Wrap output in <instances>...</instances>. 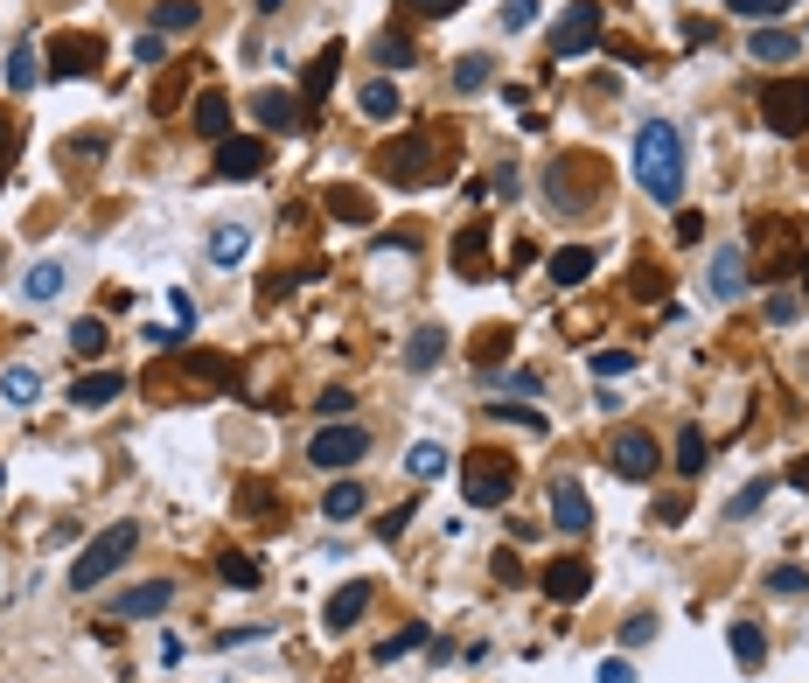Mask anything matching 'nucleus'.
I'll return each instance as SVG.
<instances>
[{"mask_svg": "<svg viewBox=\"0 0 809 683\" xmlns=\"http://www.w3.org/2000/svg\"><path fill=\"white\" fill-rule=\"evenodd\" d=\"M761 119L775 132H802L809 126V78H775L761 91Z\"/></svg>", "mask_w": 809, "mask_h": 683, "instance_id": "nucleus-5", "label": "nucleus"}, {"mask_svg": "<svg viewBox=\"0 0 809 683\" xmlns=\"http://www.w3.org/2000/svg\"><path fill=\"white\" fill-rule=\"evenodd\" d=\"M552 523L566 530V537H587L593 530V502H587L579 482H552Z\"/></svg>", "mask_w": 809, "mask_h": 683, "instance_id": "nucleus-12", "label": "nucleus"}, {"mask_svg": "<svg viewBox=\"0 0 809 683\" xmlns=\"http://www.w3.org/2000/svg\"><path fill=\"white\" fill-rule=\"evenodd\" d=\"M266 161H273V147L266 140H217V182H258L266 175Z\"/></svg>", "mask_w": 809, "mask_h": 683, "instance_id": "nucleus-9", "label": "nucleus"}, {"mask_svg": "<svg viewBox=\"0 0 809 683\" xmlns=\"http://www.w3.org/2000/svg\"><path fill=\"white\" fill-rule=\"evenodd\" d=\"M384 175L391 182H432V140L426 132H412V140H398L384 154Z\"/></svg>", "mask_w": 809, "mask_h": 683, "instance_id": "nucleus-13", "label": "nucleus"}, {"mask_svg": "<svg viewBox=\"0 0 809 683\" xmlns=\"http://www.w3.org/2000/svg\"><path fill=\"white\" fill-rule=\"evenodd\" d=\"M412 474H419V482H440V474H447V447L419 440V447H412Z\"/></svg>", "mask_w": 809, "mask_h": 683, "instance_id": "nucleus-39", "label": "nucleus"}, {"mask_svg": "<svg viewBox=\"0 0 809 683\" xmlns=\"http://www.w3.org/2000/svg\"><path fill=\"white\" fill-rule=\"evenodd\" d=\"M196 22H203L196 0H161V8H154V35H189Z\"/></svg>", "mask_w": 809, "mask_h": 683, "instance_id": "nucleus-27", "label": "nucleus"}, {"mask_svg": "<svg viewBox=\"0 0 809 683\" xmlns=\"http://www.w3.org/2000/svg\"><path fill=\"white\" fill-rule=\"evenodd\" d=\"M496 391H510V397H538V391H544V377H538V370H502V377H496Z\"/></svg>", "mask_w": 809, "mask_h": 683, "instance_id": "nucleus-42", "label": "nucleus"}, {"mask_svg": "<svg viewBox=\"0 0 809 683\" xmlns=\"http://www.w3.org/2000/svg\"><path fill=\"white\" fill-rule=\"evenodd\" d=\"M63 258H43V265H28V279H22V293L35 300V308H43V300H56V293H63Z\"/></svg>", "mask_w": 809, "mask_h": 683, "instance_id": "nucleus-25", "label": "nucleus"}, {"mask_svg": "<svg viewBox=\"0 0 809 683\" xmlns=\"http://www.w3.org/2000/svg\"><path fill=\"white\" fill-rule=\"evenodd\" d=\"M405 523H412V509H391V517H384V523H378V537H384V544H391V537H398V530H405Z\"/></svg>", "mask_w": 809, "mask_h": 683, "instance_id": "nucleus-54", "label": "nucleus"}, {"mask_svg": "<svg viewBox=\"0 0 809 683\" xmlns=\"http://www.w3.org/2000/svg\"><path fill=\"white\" fill-rule=\"evenodd\" d=\"M314 405H322V419H328V426H335V419H349V405H356V397H349V391H343V384H328V391H322V397H314Z\"/></svg>", "mask_w": 809, "mask_h": 683, "instance_id": "nucleus-45", "label": "nucleus"}, {"mask_svg": "<svg viewBox=\"0 0 809 683\" xmlns=\"http://www.w3.org/2000/svg\"><path fill=\"white\" fill-rule=\"evenodd\" d=\"M356 105H363L370 119H398V84H391V78H370L363 91H356Z\"/></svg>", "mask_w": 809, "mask_h": 683, "instance_id": "nucleus-29", "label": "nucleus"}, {"mask_svg": "<svg viewBox=\"0 0 809 683\" xmlns=\"http://www.w3.org/2000/svg\"><path fill=\"white\" fill-rule=\"evenodd\" d=\"M502 28H538V0H502Z\"/></svg>", "mask_w": 809, "mask_h": 683, "instance_id": "nucleus-44", "label": "nucleus"}, {"mask_svg": "<svg viewBox=\"0 0 809 683\" xmlns=\"http://www.w3.org/2000/svg\"><path fill=\"white\" fill-rule=\"evenodd\" d=\"M587 593H593V565H587V558H558V565H544V600L579 606Z\"/></svg>", "mask_w": 809, "mask_h": 683, "instance_id": "nucleus-10", "label": "nucleus"}, {"mask_svg": "<svg viewBox=\"0 0 809 683\" xmlns=\"http://www.w3.org/2000/svg\"><path fill=\"white\" fill-rule=\"evenodd\" d=\"M217 579H223V586H238V593H252V586L266 579V572H258V558H252V552H223V558H217Z\"/></svg>", "mask_w": 809, "mask_h": 683, "instance_id": "nucleus-28", "label": "nucleus"}, {"mask_svg": "<svg viewBox=\"0 0 809 683\" xmlns=\"http://www.w3.org/2000/svg\"><path fill=\"white\" fill-rule=\"evenodd\" d=\"M167 606H175V586H167V579H147V586H126V593H119L112 621H154V614H167Z\"/></svg>", "mask_w": 809, "mask_h": 683, "instance_id": "nucleus-11", "label": "nucleus"}, {"mask_svg": "<svg viewBox=\"0 0 809 683\" xmlns=\"http://www.w3.org/2000/svg\"><path fill=\"white\" fill-rule=\"evenodd\" d=\"M112 397H126V370H91V377L70 384V405L78 412H105Z\"/></svg>", "mask_w": 809, "mask_h": 683, "instance_id": "nucleus-15", "label": "nucleus"}, {"mask_svg": "<svg viewBox=\"0 0 809 683\" xmlns=\"http://www.w3.org/2000/svg\"><path fill=\"white\" fill-rule=\"evenodd\" d=\"M196 132H203V140H231V99H223L217 84L196 99Z\"/></svg>", "mask_w": 809, "mask_h": 683, "instance_id": "nucleus-20", "label": "nucleus"}, {"mask_svg": "<svg viewBox=\"0 0 809 683\" xmlns=\"http://www.w3.org/2000/svg\"><path fill=\"white\" fill-rule=\"evenodd\" d=\"M167 308H175V328H182V335H189V328H196V300H189V293H182V287H175V293H167Z\"/></svg>", "mask_w": 809, "mask_h": 683, "instance_id": "nucleus-49", "label": "nucleus"}, {"mask_svg": "<svg viewBox=\"0 0 809 683\" xmlns=\"http://www.w3.org/2000/svg\"><path fill=\"white\" fill-rule=\"evenodd\" d=\"M454 265H461V273H482V231H461L454 238Z\"/></svg>", "mask_w": 809, "mask_h": 683, "instance_id": "nucleus-43", "label": "nucleus"}, {"mask_svg": "<svg viewBox=\"0 0 809 683\" xmlns=\"http://www.w3.org/2000/svg\"><path fill=\"white\" fill-rule=\"evenodd\" d=\"M210 258L217 265H244V258H252V231H244V223H217V231H210Z\"/></svg>", "mask_w": 809, "mask_h": 683, "instance_id": "nucleus-24", "label": "nucleus"}, {"mask_svg": "<svg viewBox=\"0 0 809 683\" xmlns=\"http://www.w3.org/2000/svg\"><path fill=\"white\" fill-rule=\"evenodd\" d=\"M335 63H343V43H328V49L308 63V84H300V91H308V112H314V105H322L328 91H335Z\"/></svg>", "mask_w": 809, "mask_h": 683, "instance_id": "nucleus-23", "label": "nucleus"}, {"mask_svg": "<svg viewBox=\"0 0 809 683\" xmlns=\"http://www.w3.org/2000/svg\"><path fill=\"white\" fill-rule=\"evenodd\" d=\"M426 641H432L426 621H405V628L391 635V641H378V662H398V656H412V649H426Z\"/></svg>", "mask_w": 809, "mask_h": 683, "instance_id": "nucleus-32", "label": "nucleus"}, {"mask_svg": "<svg viewBox=\"0 0 809 683\" xmlns=\"http://www.w3.org/2000/svg\"><path fill=\"white\" fill-rule=\"evenodd\" d=\"M608 461H614V474H621V482H656V467H663V453H656V440H649V432H621V440L608 447Z\"/></svg>", "mask_w": 809, "mask_h": 683, "instance_id": "nucleus-8", "label": "nucleus"}, {"mask_svg": "<svg viewBox=\"0 0 809 683\" xmlns=\"http://www.w3.org/2000/svg\"><path fill=\"white\" fill-rule=\"evenodd\" d=\"M363 606H370V579H349L343 593L322 606V628H328V635H349L356 621H363Z\"/></svg>", "mask_w": 809, "mask_h": 683, "instance_id": "nucleus-14", "label": "nucleus"}, {"mask_svg": "<svg viewBox=\"0 0 809 683\" xmlns=\"http://www.w3.org/2000/svg\"><path fill=\"white\" fill-rule=\"evenodd\" d=\"M747 56H754V63H796L802 35L796 28H754V35H747Z\"/></svg>", "mask_w": 809, "mask_h": 683, "instance_id": "nucleus-16", "label": "nucleus"}, {"mask_svg": "<svg viewBox=\"0 0 809 683\" xmlns=\"http://www.w3.org/2000/svg\"><path fill=\"white\" fill-rule=\"evenodd\" d=\"M70 349H78V356H105V321L99 314L70 321Z\"/></svg>", "mask_w": 809, "mask_h": 683, "instance_id": "nucleus-36", "label": "nucleus"}, {"mask_svg": "<svg viewBox=\"0 0 809 683\" xmlns=\"http://www.w3.org/2000/svg\"><path fill=\"white\" fill-rule=\"evenodd\" d=\"M732 14H740V22H754V28H775L782 14H788V0H726Z\"/></svg>", "mask_w": 809, "mask_h": 683, "instance_id": "nucleus-35", "label": "nucleus"}, {"mask_svg": "<svg viewBox=\"0 0 809 683\" xmlns=\"http://www.w3.org/2000/svg\"><path fill=\"white\" fill-rule=\"evenodd\" d=\"M600 252H587V244H566V252L544 258V273H552V287H579V279H593Z\"/></svg>", "mask_w": 809, "mask_h": 683, "instance_id": "nucleus-18", "label": "nucleus"}, {"mask_svg": "<svg viewBox=\"0 0 809 683\" xmlns=\"http://www.w3.org/2000/svg\"><path fill=\"white\" fill-rule=\"evenodd\" d=\"M363 453H370V432H363V426H349V419H335V426H322V432L308 440V461H314V467H328V474L356 467Z\"/></svg>", "mask_w": 809, "mask_h": 683, "instance_id": "nucleus-4", "label": "nucleus"}, {"mask_svg": "<svg viewBox=\"0 0 809 683\" xmlns=\"http://www.w3.org/2000/svg\"><path fill=\"white\" fill-rule=\"evenodd\" d=\"M134 544H140V523H105L99 537L78 552V565H70V593H99V586L134 558Z\"/></svg>", "mask_w": 809, "mask_h": 683, "instance_id": "nucleus-2", "label": "nucleus"}, {"mask_svg": "<svg viewBox=\"0 0 809 683\" xmlns=\"http://www.w3.org/2000/svg\"><path fill=\"white\" fill-rule=\"evenodd\" d=\"M600 683H635V662H621V656H608V662H600V670H593Z\"/></svg>", "mask_w": 809, "mask_h": 683, "instance_id": "nucleus-51", "label": "nucleus"}, {"mask_svg": "<svg viewBox=\"0 0 809 683\" xmlns=\"http://www.w3.org/2000/svg\"><path fill=\"white\" fill-rule=\"evenodd\" d=\"M99 56H105V43L99 35H56L49 43V63H43V78H56V84H70V78H91L99 70Z\"/></svg>", "mask_w": 809, "mask_h": 683, "instance_id": "nucleus-6", "label": "nucleus"}, {"mask_svg": "<svg viewBox=\"0 0 809 683\" xmlns=\"http://www.w3.org/2000/svg\"><path fill=\"white\" fill-rule=\"evenodd\" d=\"M726 649H732V662H740V670H761L767 635L754 628V621H732V628H726Z\"/></svg>", "mask_w": 809, "mask_h": 683, "instance_id": "nucleus-22", "label": "nucleus"}, {"mask_svg": "<svg viewBox=\"0 0 809 683\" xmlns=\"http://www.w3.org/2000/svg\"><path fill=\"white\" fill-rule=\"evenodd\" d=\"M747 287V252L740 244H719V252H712V300H732Z\"/></svg>", "mask_w": 809, "mask_h": 683, "instance_id": "nucleus-17", "label": "nucleus"}, {"mask_svg": "<svg viewBox=\"0 0 809 683\" xmlns=\"http://www.w3.org/2000/svg\"><path fill=\"white\" fill-rule=\"evenodd\" d=\"M788 482H796V488H809V461H796V467H788Z\"/></svg>", "mask_w": 809, "mask_h": 683, "instance_id": "nucleus-55", "label": "nucleus"}, {"mask_svg": "<svg viewBox=\"0 0 809 683\" xmlns=\"http://www.w3.org/2000/svg\"><path fill=\"white\" fill-rule=\"evenodd\" d=\"M405 8L419 14V22H447V14H454V8H467V0H405Z\"/></svg>", "mask_w": 809, "mask_h": 683, "instance_id": "nucleus-48", "label": "nucleus"}, {"mask_svg": "<svg viewBox=\"0 0 809 683\" xmlns=\"http://www.w3.org/2000/svg\"><path fill=\"white\" fill-rule=\"evenodd\" d=\"M488 84H496V63H488V56H461V63H454V91H461V99H475V91H488Z\"/></svg>", "mask_w": 809, "mask_h": 683, "instance_id": "nucleus-31", "label": "nucleus"}, {"mask_svg": "<svg viewBox=\"0 0 809 683\" xmlns=\"http://www.w3.org/2000/svg\"><path fill=\"white\" fill-rule=\"evenodd\" d=\"M628 370H635L628 349H600V356H593V377H600V384H614V377H628Z\"/></svg>", "mask_w": 809, "mask_h": 683, "instance_id": "nucleus-41", "label": "nucleus"}, {"mask_svg": "<svg viewBox=\"0 0 809 683\" xmlns=\"http://www.w3.org/2000/svg\"><path fill=\"white\" fill-rule=\"evenodd\" d=\"M0 482H8V474H0Z\"/></svg>", "mask_w": 809, "mask_h": 683, "instance_id": "nucleus-57", "label": "nucleus"}, {"mask_svg": "<svg viewBox=\"0 0 809 683\" xmlns=\"http://www.w3.org/2000/svg\"><path fill=\"white\" fill-rule=\"evenodd\" d=\"M767 593L802 600V593H809V572H802V565H775V572H767Z\"/></svg>", "mask_w": 809, "mask_h": 683, "instance_id": "nucleus-38", "label": "nucleus"}, {"mask_svg": "<svg viewBox=\"0 0 809 683\" xmlns=\"http://www.w3.org/2000/svg\"><path fill=\"white\" fill-rule=\"evenodd\" d=\"M510 488H517V461H510V453H467V461H461V502L467 509H502Z\"/></svg>", "mask_w": 809, "mask_h": 683, "instance_id": "nucleus-3", "label": "nucleus"}, {"mask_svg": "<svg viewBox=\"0 0 809 683\" xmlns=\"http://www.w3.org/2000/svg\"><path fill=\"white\" fill-rule=\"evenodd\" d=\"M252 112L266 119V132H300V126H308V119H300L308 105H293L287 91H258V99H252Z\"/></svg>", "mask_w": 809, "mask_h": 683, "instance_id": "nucleus-19", "label": "nucleus"}, {"mask_svg": "<svg viewBox=\"0 0 809 683\" xmlns=\"http://www.w3.org/2000/svg\"><path fill=\"white\" fill-rule=\"evenodd\" d=\"M635 182H643L649 202L684 196V132L670 119H643V132H635Z\"/></svg>", "mask_w": 809, "mask_h": 683, "instance_id": "nucleus-1", "label": "nucleus"}, {"mask_svg": "<svg viewBox=\"0 0 809 683\" xmlns=\"http://www.w3.org/2000/svg\"><path fill=\"white\" fill-rule=\"evenodd\" d=\"M767 496H775V482H767V474H761V482H747V488H740V496H732V502H726V517H732V523H740V517H754V509H761Z\"/></svg>", "mask_w": 809, "mask_h": 683, "instance_id": "nucleus-37", "label": "nucleus"}, {"mask_svg": "<svg viewBox=\"0 0 809 683\" xmlns=\"http://www.w3.org/2000/svg\"><path fill=\"white\" fill-rule=\"evenodd\" d=\"M378 56H384V70H405L412 63V43H405V35H378Z\"/></svg>", "mask_w": 809, "mask_h": 683, "instance_id": "nucleus-47", "label": "nucleus"}, {"mask_svg": "<svg viewBox=\"0 0 809 683\" xmlns=\"http://www.w3.org/2000/svg\"><path fill=\"white\" fill-rule=\"evenodd\" d=\"M705 461H712L705 432H698V426H684V432H677V453H670V467H677V474H705Z\"/></svg>", "mask_w": 809, "mask_h": 683, "instance_id": "nucleus-26", "label": "nucleus"}, {"mask_svg": "<svg viewBox=\"0 0 809 683\" xmlns=\"http://www.w3.org/2000/svg\"><path fill=\"white\" fill-rule=\"evenodd\" d=\"M8 84H14V91H35V84H43V56H35L28 43H14V56H8Z\"/></svg>", "mask_w": 809, "mask_h": 683, "instance_id": "nucleus-33", "label": "nucleus"}, {"mask_svg": "<svg viewBox=\"0 0 809 683\" xmlns=\"http://www.w3.org/2000/svg\"><path fill=\"white\" fill-rule=\"evenodd\" d=\"M35 391H43V377H35L28 363H8V370H0V397H8V405H35Z\"/></svg>", "mask_w": 809, "mask_h": 683, "instance_id": "nucleus-30", "label": "nucleus"}, {"mask_svg": "<svg viewBox=\"0 0 809 683\" xmlns=\"http://www.w3.org/2000/svg\"><path fill=\"white\" fill-rule=\"evenodd\" d=\"M328 210L343 217V223H370V196H356V188H335V196H328Z\"/></svg>", "mask_w": 809, "mask_h": 683, "instance_id": "nucleus-40", "label": "nucleus"}, {"mask_svg": "<svg viewBox=\"0 0 809 683\" xmlns=\"http://www.w3.org/2000/svg\"><path fill=\"white\" fill-rule=\"evenodd\" d=\"M440 356H447V328H419V335H412V349H405V363L412 370H432Z\"/></svg>", "mask_w": 809, "mask_h": 683, "instance_id": "nucleus-34", "label": "nucleus"}, {"mask_svg": "<svg viewBox=\"0 0 809 683\" xmlns=\"http://www.w3.org/2000/svg\"><path fill=\"white\" fill-rule=\"evenodd\" d=\"M796 314H802L796 293H775V300H767V321H796Z\"/></svg>", "mask_w": 809, "mask_h": 683, "instance_id": "nucleus-52", "label": "nucleus"}, {"mask_svg": "<svg viewBox=\"0 0 809 683\" xmlns=\"http://www.w3.org/2000/svg\"><path fill=\"white\" fill-rule=\"evenodd\" d=\"M363 509H370L363 482H335L328 496H322V517H328V523H356V517H363Z\"/></svg>", "mask_w": 809, "mask_h": 683, "instance_id": "nucleus-21", "label": "nucleus"}, {"mask_svg": "<svg viewBox=\"0 0 809 683\" xmlns=\"http://www.w3.org/2000/svg\"><path fill=\"white\" fill-rule=\"evenodd\" d=\"M22 154V119H0V182H8V161Z\"/></svg>", "mask_w": 809, "mask_h": 683, "instance_id": "nucleus-46", "label": "nucleus"}, {"mask_svg": "<svg viewBox=\"0 0 809 683\" xmlns=\"http://www.w3.org/2000/svg\"><path fill=\"white\" fill-rule=\"evenodd\" d=\"M279 8H287V0H258V14H279Z\"/></svg>", "mask_w": 809, "mask_h": 683, "instance_id": "nucleus-56", "label": "nucleus"}, {"mask_svg": "<svg viewBox=\"0 0 809 683\" xmlns=\"http://www.w3.org/2000/svg\"><path fill=\"white\" fill-rule=\"evenodd\" d=\"M134 56H140V63H161V56H167V43H161V35H140V43H134Z\"/></svg>", "mask_w": 809, "mask_h": 683, "instance_id": "nucleus-53", "label": "nucleus"}, {"mask_svg": "<svg viewBox=\"0 0 809 683\" xmlns=\"http://www.w3.org/2000/svg\"><path fill=\"white\" fill-rule=\"evenodd\" d=\"M189 370L210 377V384H223V377H231V363H223V356H189Z\"/></svg>", "mask_w": 809, "mask_h": 683, "instance_id": "nucleus-50", "label": "nucleus"}, {"mask_svg": "<svg viewBox=\"0 0 809 683\" xmlns=\"http://www.w3.org/2000/svg\"><path fill=\"white\" fill-rule=\"evenodd\" d=\"M593 43H600V0H573L566 22L552 28V56H558V63H573V56H587Z\"/></svg>", "mask_w": 809, "mask_h": 683, "instance_id": "nucleus-7", "label": "nucleus"}]
</instances>
